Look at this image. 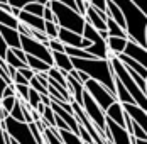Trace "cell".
Listing matches in <instances>:
<instances>
[{
    "mask_svg": "<svg viewBox=\"0 0 147 144\" xmlns=\"http://www.w3.org/2000/svg\"><path fill=\"white\" fill-rule=\"evenodd\" d=\"M73 65H74V70L86 73L91 80L98 82L112 95L117 97L115 73H113L112 61H107V59H73Z\"/></svg>",
    "mask_w": 147,
    "mask_h": 144,
    "instance_id": "cell-1",
    "label": "cell"
},
{
    "mask_svg": "<svg viewBox=\"0 0 147 144\" xmlns=\"http://www.w3.org/2000/svg\"><path fill=\"white\" fill-rule=\"evenodd\" d=\"M115 2L125 15V24H127L125 31H127L129 41L139 44L142 48H147L146 44L147 17L139 10V7L134 3V0H115Z\"/></svg>",
    "mask_w": 147,
    "mask_h": 144,
    "instance_id": "cell-2",
    "label": "cell"
},
{
    "mask_svg": "<svg viewBox=\"0 0 147 144\" xmlns=\"http://www.w3.org/2000/svg\"><path fill=\"white\" fill-rule=\"evenodd\" d=\"M49 3H51V9H53V12L56 15V24L59 27L83 36L85 27L88 24L83 15H80V12H76V10L68 9L61 0H51Z\"/></svg>",
    "mask_w": 147,
    "mask_h": 144,
    "instance_id": "cell-3",
    "label": "cell"
},
{
    "mask_svg": "<svg viewBox=\"0 0 147 144\" xmlns=\"http://www.w3.org/2000/svg\"><path fill=\"white\" fill-rule=\"evenodd\" d=\"M112 66H113L115 78L123 83V86L127 88V92L132 95V98L135 100V105L140 107L142 110H146L147 112V92H144L140 86L135 83V80L130 76V73H129V70H127V66H125L118 58H112Z\"/></svg>",
    "mask_w": 147,
    "mask_h": 144,
    "instance_id": "cell-4",
    "label": "cell"
},
{
    "mask_svg": "<svg viewBox=\"0 0 147 144\" xmlns=\"http://www.w3.org/2000/svg\"><path fill=\"white\" fill-rule=\"evenodd\" d=\"M0 127L2 130L9 132V136L14 139L15 143L19 144H37L32 130H30V126L26 124V122H17L15 119L9 117L7 120L0 122Z\"/></svg>",
    "mask_w": 147,
    "mask_h": 144,
    "instance_id": "cell-5",
    "label": "cell"
},
{
    "mask_svg": "<svg viewBox=\"0 0 147 144\" xmlns=\"http://www.w3.org/2000/svg\"><path fill=\"white\" fill-rule=\"evenodd\" d=\"M83 110L86 112L88 119L93 122V126L100 130V134L105 139V132H107V112L102 110V107L93 100V97L90 95L88 92H85V97H83Z\"/></svg>",
    "mask_w": 147,
    "mask_h": 144,
    "instance_id": "cell-6",
    "label": "cell"
},
{
    "mask_svg": "<svg viewBox=\"0 0 147 144\" xmlns=\"http://www.w3.org/2000/svg\"><path fill=\"white\" fill-rule=\"evenodd\" d=\"M22 51L27 54V56H34L37 59H42L47 65L54 66V56H53V51L44 46L42 43L32 39V37H24L22 36Z\"/></svg>",
    "mask_w": 147,
    "mask_h": 144,
    "instance_id": "cell-7",
    "label": "cell"
},
{
    "mask_svg": "<svg viewBox=\"0 0 147 144\" xmlns=\"http://www.w3.org/2000/svg\"><path fill=\"white\" fill-rule=\"evenodd\" d=\"M85 88H86V92H88L90 95L93 97V100L96 102V103L102 107V110H105V112H107L115 102H118L115 95H112L105 86L100 85V83L95 82V80H90L88 83L85 85Z\"/></svg>",
    "mask_w": 147,
    "mask_h": 144,
    "instance_id": "cell-8",
    "label": "cell"
},
{
    "mask_svg": "<svg viewBox=\"0 0 147 144\" xmlns=\"http://www.w3.org/2000/svg\"><path fill=\"white\" fill-rule=\"evenodd\" d=\"M107 144H134V137L129 134V130L120 127L112 119L107 117V132H105Z\"/></svg>",
    "mask_w": 147,
    "mask_h": 144,
    "instance_id": "cell-9",
    "label": "cell"
},
{
    "mask_svg": "<svg viewBox=\"0 0 147 144\" xmlns=\"http://www.w3.org/2000/svg\"><path fill=\"white\" fill-rule=\"evenodd\" d=\"M0 37L9 44L10 49H22V36L17 29L0 26Z\"/></svg>",
    "mask_w": 147,
    "mask_h": 144,
    "instance_id": "cell-10",
    "label": "cell"
},
{
    "mask_svg": "<svg viewBox=\"0 0 147 144\" xmlns=\"http://www.w3.org/2000/svg\"><path fill=\"white\" fill-rule=\"evenodd\" d=\"M66 80H68V90H69L71 97L74 98V103L83 105V97H85V92H86L85 85H83L76 76H73V75H68Z\"/></svg>",
    "mask_w": 147,
    "mask_h": 144,
    "instance_id": "cell-11",
    "label": "cell"
},
{
    "mask_svg": "<svg viewBox=\"0 0 147 144\" xmlns=\"http://www.w3.org/2000/svg\"><path fill=\"white\" fill-rule=\"evenodd\" d=\"M107 20H108V15L102 14L98 10H95L93 7L88 9V14H86V22H88L91 27H95L98 32L102 31H108V26H107Z\"/></svg>",
    "mask_w": 147,
    "mask_h": 144,
    "instance_id": "cell-12",
    "label": "cell"
},
{
    "mask_svg": "<svg viewBox=\"0 0 147 144\" xmlns=\"http://www.w3.org/2000/svg\"><path fill=\"white\" fill-rule=\"evenodd\" d=\"M123 109H125V112L130 115V119H132L134 122L140 127V129H144L147 132V112L146 110H142L140 107H137L135 103H127V105H123Z\"/></svg>",
    "mask_w": 147,
    "mask_h": 144,
    "instance_id": "cell-13",
    "label": "cell"
},
{
    "mask_svg": "<svg viewBox=\"0 0 147 144\" xmlns=\"http://www.w3.org/2000/svg\"><path fill=\"white\" fill-rule=\"evenodd\" d=\"M123 54H127L129 58H132L134 61H137L139 65H142L147 70V48H142V46H139V44L129 41V46H127V49H125Z\"/></svg>",
    "mask_w": 147,
    "mask_h": 144,
    "instance_id": "cell-14",
    "label": "cell"
},
{
    "mask_svg": "<svg viewBox=\"0 0 147 144\" xmlns=\"http://www.w3.org/2000/svg\"><path fill=\"white\" fill-rule=\"evenodd\" d=\"M19 20H20V24H24V26H27L30 29H37V31H44L46 32V20L42 17H37V15H32L29 12H26V10H22L20 15H19Z\"/></svg>",
    "mask_w": 147,
    "mask_h": 144,
    "instance_id": "cell-15",
    "label": "cell"
},
{
    "mask_svg": "<svg viewBox=\"0 0 147 144\" xmlns=\"http://www.w3.org/2000/svg\"><path fill=\"white\" fill-rule=\"evenodd\" d=\"M53 56H54V68L68 73V75L71 71H74L73 59H71L69 54H66V53H53Z\"/></svg>",
    "mask_w": 147,
    "mask_h": 144,
    "instance_id": "cell-16",
    "label": "cell"
},
{
    "mask_svg": "<svg viewBox=\"0 0 147 144\" xmlns=\"http://www.w3.org/2000/svg\"><path fill=\"white\" fill-rule=\"evenodd\" d=\"M107 5H108V12H107L108 19H112L113 22H117L122 29L127 27V24H125V15L120 10V7L117 5V2H115V0H107Z\"/></svg>",
    "mask_w": 147,
    "mask_h": 144,
    "instance_id": "cell-17",
    "label": "cell"
},
{
    "mask_svg": "<svg viewBox=\"0 0 147 144\" xmlns=\"http://www.w3.org/2000/svg\"><path fill=\"white\" fill-rule=\"evenodd\" d=\"M107 117L112 119L115 124H118L120 127L125 129V109H123V105H122L120 102H115V103L107 110Z\"/></svg>",
    "mask_w": 147,
    "mask_h": 144,
    "instance_id": "cell-18",
    "label": "cell"
},
{
    "mask_svg": "<svg viewBox=\"0 0 147 144\" xmlns=\"http://www.w3.org/2000/svg\"><path fill=\"white\" fill-rule=\"evenodd\" d=\"M108 49H110V53H112V56L117 58L120 54H123L125 53V49H127V46H129V39H120V37H110L108 41Z\"/></svg>",
    "mask_w": 147,
    "mask_h": 144,
    "instance_id": "cell-19",
    "label": "cell"
},
{
    "mask_svg": "<svg viewBox=\"0 0 147 144\" xmlns=\"http://www.w3.org/2000/svg\"><path fill=\"white\" fill-rule=\"evenodd\" d=\"M117 58L123 63V65H125V66H127V68H129V70L135 71L137 75H140L142 78H146V80H147V70L142 66V65H139L137 61H134L132 58H129L127 54H120V56H117Z\"/></svg>",
    "mask_w": 147,
    "mask_h": 144,
    "instance_id": "cell-20",
    "label": "cell"
},
{
    "mask_svg": "<svg viewBox=\"0 0 147 144\" xmlns=\"http://www.w3.org/2000/svg\"><path fill=\"white\" fill-rule=\"evenodd\" d=\"M27 66H29L36 75H37V73H49V70L53 68V66L47 65L46 61L37 59V58H34V56H27Z\"/></svg>",
    "mask_w": 147,
    "mask_h": 144,
    "instance_id": "cell-21",
    "label": "cell"
},
{
    "mask_svg": "<svg viewBox=\"0 0 147 144\" xmlns=\"http://www.w3.org/2000/svg\"><path fill=\"white\" fill-rule=\"evenodd\" d=\"M47 3H49L47 0H32L24 10L32 14V15H37V17H42L44 19V10H46V5Z\"/></svg>",
    "mask_w": 147,
    "mask_h": 144,
    "instance_id": "cell-22",
    "label": "cell"
},
{
    "mask_svg": "<svg viewBox=\"0 0 147 144\" xmlns=\"http://www.w3.org/2000/svg\"><path fill=\"white\" fill-rule=\"evenodd\" d=\"M115 85H117V100L122 105H127V103H135V100L132 98V95L127 92V88L123 86V83L115 78Z\"/></svg>",
    "mask_w": 147,
    "mask_h": 144,
    "instance_id": "cell-23",
    "label": "cell"
},
{
    "mask_svg": "<svg viewBox=\"0 0 147 144\" xmlns=\"http://www.w3.org/2000/svg\"><path fill=\"white\" fill-rule=\"evenodd\" d=\"M107 26H108V32H110V37H120V39H129L127 36V31L122 29L117 22H113L112 19L107 20Z\"/></svg>",
    "mask_w": 147,
    "mask_h": 144,
    "instance_id": "cell-24",
    "label": "cell"
},
{
    "mask_svg": "<svg viewBox=\"0 0 147 144\" xmlns=\"http://www.w3.org/2000/svg\"><path fill=\"white\" fill-rule=\"evenodd\" d=\"M59 137L64 144H86L80 137V134H74L73 130H59Z\"/></svg>",
    "mask_w": 147,
    "mask_h": 144,
    "instance_id": "cell-25",
    "label": "cell"
},
{
    "mask_svg": "<svg viewBox=\"0 0 147 144\" xmlns=\"http://www.w3.org/2000/svg\"><path fill=\"white\" fill-rule=\"evenodd\" d=\"M0 26H5V27L10 29H19L20 26V20L12 14H7V12H0Z\"/></svg>",
    "mask_w": 147,
    "mask_h": 144,
    "instance_id": "cell-26",
    "label": "cell"
},
{
    "mask_svg": "<svg viewBox=\"0 0 147 144\" xmlns=\"http://www.w3.org/2000/svg\"><path fill=\"white\" fill-rule=\"evenodd\" d=\"M5 63H7L9 66H12V68H15L17 71L27 66V65H26L24 61H20V59H19V56L15 54V51H14V49H10V51H9V54H7V58H5Z\"/></svg>",
    "mask_w": 147,
    "mask_h": 144,
    "instance_id": "cell-27",
    "label": "cell"
},
{
    "mask_svg": "<svg viewBox=\"0 0 147 144\" xmlns=\"http://www.w3.org/2000/svg\"><path fill=\"white\" fill-rule=\"evenodd\" d=\"M49 78L51 80H54V82H58L59 85H63V86H66L68 88V80H66V76H68V73H64V71H61V70H58V68H51L49 70Z\"/></svg>",
    "mask_w": 147,
    "mask_h": 144,
    "instance_id": "cell-28",
    "label": "cell"
},
{
    "mask_svg": "<svg viewBox=\"0 0 147 144\" xmlns=\"http://www.w3.org/2000/svg\"><path fill=\"white\" fill-rule=\"evenodd\" d=\"M10 117L15 119L17 122H26V119H24V102L20 98H17V103H15L14 110L10 112Z\"/></svg>",
    "mask_w": 147,
    "mask_h": 144,
    "instance_id": "cell-29",
    "label": "cell"
},
{
    "mask_svg": "<svg viewBox=\"0 0 147 144\" xmlns=\"http://www.w3.org/2000/svg\"><path fill=\"white\" fill-rule=\"evenodd\" d=\"M44 139L47 144H64L63 139L59 137V130L58 129H47L44 132Z\"/></svg>",
    "mask_w": 147,
    "mask_h": 144,
    "instance_id": "cell-30",
    "label": "cell"
},
{
    "mask_svg": "<svg viewBox=\"0 0 147 144\" xmlns=\"http://www.w3.org/2000/svg\"><path fill=\"white\" fill-rule=\"evenodd\" d=\"M27 103H29V107L32 109V110H37V107L42 103V95H41V93H37L36 90H32V88H30V93H29V100H27Z\"/></svg>",
    "mask_w": 147,
    "mask_h": 144,
    "instance_id": "cell-31",
    "label": "cell"
},
{
    "mask_svg": "<svg viewBox=\"0 0 147 144\" xmlns=\"http://www.w3.org/2000/svg\"><path fill=\"white\" fill-rule=\"evenodd\" d=\"M59 27L56 22H46V34H47V37L53 41V39H59Z\"/></svg>",
    "mask_w": 147,
    "mask_h": 144,
    "instance_id": "cell-32",
    "label": "cell"
},
{
    "mask_svg": "<svg viewBox=\"0 0 147 144\" xmlns=\"http://www.w3.org/2000/svg\"><path fill=\"white\" fill-rule=\"evenodd\" d=\"M15 90H17V98H20L22 102L29 100V93H30V86L27 85H15Z\"/></svg>",
    "mask_w": 147,
    "mask_h": 144,
    "instance_id": "cell-33",
    "label": "cell"
},
{
    "mask_svg": "<svg viewBox=\"0 0 147 144\" xmlns=\"http://www.w3.org/2000/svg\"><path fill=\"white\" fill-rule=\"evenodd\" d=\"M90 5H91L95 10L102 12V14H107V12H108V5H107V0H90Z\"/></svg>",
    "mask_w": 147,
    "mask_h": 144,
    "instance_id": "cell-34",
    "label": "cell"
},
{
    "mask_svg": "<svg viewBox=\"0 0 147 144\" xmlns=\"http://www.w3.org/2000/svg\"><path fill=\"white\" fill-rule=\"evenodd\" d=\"M30 88L32 90H36L37 93H41V95H49V92H47V86H44L37 78H34V80H30Z\"/></svg>",
    "mask_w": 147,
    "mask_h": 144,
    "instance_id": "cell-35",
    "label": "cell"
},
{
    "mask_svg": "<svg viewBox=\"0 0 147 144\" xmlns=\"http://www.w3.org/2000/svg\"><path fill=\"white\" fill-rule=\"evenodd\" d=\"M15 103H17V97H10V98H2V109L5 110V112H12L14 110V107H15Z\"/></svg>",
    "mask_w": 147,
    "mask_h": 144,
    "instance_id": "cell-36",
    "label": "cell"
},
{
    "mask_svg": "<svg viewBox=\"0 0 147 144\" xmlns=\"http://www.w3.org/2000/svg\"><path fill=\"white\" fill-rule=\"evenodd\" d=\"M49 49H51L53 53H66V46L61 43L59 39H53V41L49 43Z\"/></svg>",
    "mask_w": 147,
    "mask_h": 144,
    "instance_id": "cell-37",
    "label": "cell"
},
{
    "mask_svg": "<svg viewBox=\"0 0 147 144\" xmlns=\"http://www.w3.org/2000/svg\"><path fill=\"white\" fill-rule=\"evenodd\" d=\"M76 3H78V12H80V15H83V17L86 19L88 9L91 7V5H90V0H76Z\"/></svg>",
    "mask_w": 147,
    "mask_h": 144,
    "instance_id": "cell-38",
    "label": "cell"
},
{
    "mask_svg": "<svg viewBox=\"0 0 147 144\" xmlns=\"http://www.w3.org/2000/svg\"><path fill=\"white\" fill-rule=\"evenodd\" d=\"M10 97H17V90L15 85H9L2 90V98H10Z\"/></svg>",
    "mask_w": 147,
    "mask_h": 144,
    "instance_id": "cell-39",
    "label": "cell"
},
{
    "mask_svg": "<svg viewBox=\"0 0 147 144\" xmlns=\"http://www.w3.org/2000/svg\"><path fill=\"white\" fill-rule=\"evenodd\" d=\"M44 20H46V22H56V15H54L53 9H51V3H47V5H46V10H44Z\"/></svg>",
    "mask_w": 147,
    "mask_h": 144,
    "instance_id": "cell-40",
    "label": "cell"
},
{
    "mask_svg": "<svg viewBox=\"0 0 147 144\" xmlns=\"http://www.w3.org/2000/svg\"><path fill=\"white\" fill-rule=\"evenodd\" d=\"M19 73H20V75H22V76H24V78H26V80L29 82V83H30V80H34V78H36V73L32 71L29 66H26V68L19 70Z\"/></svg>",
    "mask_w": 147,
    "mask_h": 144,
    "instance_id": "cell-41",
    "label": "cell"
},
{
    "mask_svg": "<svg viewBox=\"0 0 147 144\" xmlns=\"http://www.w3.org/2000/svg\"><path fill=\"white\" fill-rule=\"evenodd\" d=\"M80 137L85 141L86 144H93V139H91V136L88 134V130L85 129L83 126H80Z\"/></svg>",
    "mask_w": 147,
    "mask_h": 144,
    "instance_id": "cell-42",
    "label": "cell"
},
{
    "mask_svg": "<svg viewBox=\"0 0 147 144\" xmlns=\"http://www.w3.org/2000/svg\"><path fill=\"white\" fill-rule=\"evenodd\" d=\"M134 3L139 7V10L147 17V0H134Z\"/></svg>",
    "mask_w": 147,
    "mask_h": 144,
    "instance_id": "cell-43",
    "label": "cell"
},
{
    "mask_svg": "<svg viewBox=\"0 0 147 144\" xmlns=\"http://www.w3.org/2000/svg\"><path fill=\"white\" fill-rule=\"evenodd\" d=\"M14 85H27V86H30V83L20 75V73L17 71V75H15V78H14Z\"/></svg>",
    "mask_w": 147,
    "mask_h": 144,
    "instance_id": "cell-44",
    "label": "cell"
},
{
    "mask_svg": "<svg viewBox=\"0 0 147 144\" xmlns=\"http://www.w3.org/2000/svg\"><path fill=\"white\" fill-rule=\"evenodd\" d=\"M36 78H37V80H39L44 86L49 88V75H47V73H37V75H36Z\"/></svg>",
    "mask_w": 147,
    "mask_h": 144,
    "instance_id": "cell-45",
    "label": "cell"
},
{
    "mask_svg": "<svg viewBox=\"0 0 147 144\" xmlns=\"http://www.w3.org/2000/svg\"><path fill=\"white\" fill-rule=\"evenodd\" d=\"M0 10H2V12H7V14H12V7H10L9 0H2V3H0Z\"/></svg>",
    "mask_w": 147,
    "mask_h": 144,
    "instance_id": "cell-46",
    "label": "cell"
},
{
    "mask_svg": "<svg viewBox=\"0 0 147 144\" xmlns=\"http://www.w3.org/2000/svg\"><path fill=\"white\" fill-rule=\"evenodd\" d=\"M68 9H71V10H76L78 12V3H76V0H61Z\"/></svg>",
    "mask_w": 147,
    "mask_h": 144,
    "instance_id": "cell-47",
    "label": "cell"
},
{
    "mask_svg": "<svg viewBox=\"0 0 147 144\" xmlns=\"http://www.w3.org/2000/svg\"><path fill=\"white\" fill-rule=\"evenodd\" d=\"M14 51H15V54L19 56V59H20V61H24V63L27 65V54H26L22 49H14Z\"/></svg>",
    "mask_w": 147,
    "mask_h": 144,
    "instance_id": "cell-48",
    "label": "cell"
},
{
    "mask_svg": "<svg viewBox=\"0 0 147 144\" xmlns=\"http://www.w3.org/2000/svg\"><path fill=\"white\" fill-rule=\"evenodd\" d=\"M2 144H12V137L5 130H2Z\"/></svg>",
    "mask_w": 147,
    "mask_h": 144,
    "instance_id": "cell-49",
    "label": "cell"
},
{
    "mask_svg": "<svg viewBox=\"0 0 147 144\" xmlns=\"http://www.w3.org/2000/svg\"><path fill=\"white\" fill-rule=\"evenodd\" d=\"M134 144H147V141H139V139L134 137Z\"/></svg>",
    "mask_w": 147,
    "mask_h": 144,
    "instance_id": "cell-50",
    "label": "cell"
},
{
    "mask_svg": "<svg viewBox=\"0 0 147 144\" xmlns=\"http://www.w3.org/2000/svg\"><path fill=\"white\" fill-rule=\"evenodd\" d=\"M12 144H19V143H15V141H14V139H12Z\"/></svg>",
    "mask_w": 147,
    "mask_h": 144,
    "instance_id": "cell-51",
    "label": "cell"
},
{
    "mask_svg": "<svg viewBox=\"0 0 147 144\" xmlns=\"http://www.w3.org/2000/svg\"><path fill=\"white\" fill-rule=\"evenodd\" d=\"M146 44H147V32H146Z\"/></svg>",
    "mask_w": 147,
    "mask_h": 144,
    "instance_id": "cell-52",
    "label": "cell"
}]
</instances>
